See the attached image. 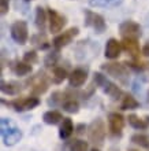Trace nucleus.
Here are the masks:
<instances>
[{"mask_svg": "<svg viewBox=\"0 0 149 151\" xmlns=\"http://www.w3.org/2000/svg\"><path fill=\"white\" fill-rule=\"evenodd\" d=\"M21 91L18 83H4L1 81V92L6 95H16Z\"/></svg>", "mask_w": 149, "mask_h": 151, "instance_id": "22", "label": "nucleus"}, {"mask_svg": "<svg viewBox=\"0 0 149 151\" xmlns=\"http://www.w3.org/2000/svg\"><path fill=\"white\" fill-rule=\"evenodd\" d=\"M90 151H100V150H97V148H92Z\"/></svg>", "mask_w": 149, "mask_h": 151, "instance_id": "34", "label": "nucleus"}, {"mask_svg": "<svg viewBox=\"0 0 149 151\" xmlns=\"http://www.w3.org/2000/svg\"><path fill=\"white\" fill-rule=\"evenodd\" d=\"M25 1H30V0H25Z\"/></svg>", "mask_w": 149, "mask_h": 151, "instance_id": "35", "label": "nucleus"}, {"mask_svg": "<svg viewBox=\"0 0 149 151\" xmlns=\"http://www.w3.org/2000/svg\"><path fill=\"white\" fill-rule=\"evenodd\" d=\"M12 70L16 76H26L29 73H31V66L26 62H16L14 66H12Z\"/></svg>", "mask_w": 149, "mask_h": 151, "instance_id": "21", "label": "nucleus"}, {"mask_svg": "<svg viewBox=\"0 0 149 151\" xmlns=\"http://www.w3.org/2000/svg\"><path fill=\"white\" fill-rule=\"evenodd\" d=\"M119 32L125 39H135L141 36V28L140 25L133 22V21H125L119 26Z\"/></svg>", "mask_w": 149, "mask_h": 151, "instance_id": "6", "label": "nucleus"}, {"mask_svg": "<svg viewBox=\"0 0 149 151\" xmlns=\"http://www.w3.org/2000/svg\"><path fill=\"white\" fill-rule=\"evenodd\" d=\"M120 51H122V45L119 43L118 40L115 39H110L107 41V45H106V56L108 59H115L120 55Z\"/></svg>", "mask_w": 149, "mask_h": 151, "instance_id": "13", "label": "nucleus"}, {"mask_svg": "<svg viewBox=\"0 0 149 151\" xmlns=\"http://www.w3.org/2000/svg\"><path fill=\"white\" fill-rule=\"evenodd\" d=\"M101 69L110 76L118 78L120 83L126 84L129 78V70L126 68V63H106L101 65Z\"/></svg>", "mask_w": 149, "mask_h": 151, "instance_id": "2", "label": "nucleus"}, {"mask_svg": "<svg viewBox=\"0 0 149 151\" xmlns=\"http://www.w3.org/2000/svg\"><path fill=\"white\" fill-rule=\"evenodd\" d=\"M0 8H1V14H6L8 11V0H0Z\"/></svg>", "mask_w": 149, "mask_h": 151, "instance_id": "31", "label": "nucleus"}, {"mask_svg": "<svg viewBox=\"0 0 149 151\" xmlns=\"http://www.w3.org/2000/svg\"><path fill=\"white\" fill-rule=\"evenodd\" d=\"M29 85L31 88V92L34 95H43L48 89V80L43 72H38L33 78L29 80Z\"/></svg>", "mask_w": 149, "mask_h": 151, "instance_id": "4", "label": "nucleus"}, {"mask_svg": "<svg viewBox=\"0 0 149 151\" xmlns=\"http://www.w3.org/2000/svg\"><path fill=\"white\" fill-rule=\"evenodd\" d=\"M142 54L145 56H149V43H146L145 45H144V48H142Z\"/></svg>", "mask_w": 149, "mask_h": 151, "instance_id": "33", "label": "nucleus"}, {"mask_svg": "<svg viewBox=\"0 0 149 151\" xmlns=\"http://www.w3.org/2000/svg\"><path fill=\"white\" fill-rule=\"evenodd\" d=\"M75 132H77L78 135H82L83 132H85V125H82V124H81V125H78V127L75 128Z\"/></svg>", "mask_w": 149, "mask_h": 151, "instance_id": "32", "label": "nucleus"}, {"mask_svg": "<svg viewBox=\"0 0 149 151\" xmlns=\"http://www.w3.org/2000/svg\"><path fill=\"white\" fill-rule=\"evenodd\" d=\"M43 119L44 122L48 124V125H56L60 121H63V115L59 111H56V110H51V111H47L43 115Z\"/></svg>", "mask_w": 149, "mask_h": 151, "instance_id": "18", "label": "nucleus"}, {"mask_svg": "<svg viewBox=\"0 0 149 151\" xmlns=\"http://www.w3.org/2000/svg\"><path fill=\"white\" fill-rule=\"evenodd\" d=\"M108 125H110V131L114 136H120L123 127H125V118L123 115L119 113H111L108 115Z\"/></svg>", "mask_w": 149, "mask_h": 151, "instance_id": "8", "label": "nucleus"}, {"mask_svg": "<svg viewBox=\"0 0 149 151\" xmlns=\"http://www.w3.org/2000/svg\"><path fill=\"white\" fill-rule=\"evenodd\" d=\"M74 132V125H73V121L71 118H63L62 125L59 128V136L60 139H68Z\"/></svg>", "mask_w": 149, "mask_h": 151, "instance_id": "16", "label": "nucleus"}, {"mask_svg": "<svg viewBox=\"0 0 149 151\" xmlns=\"http://www.w3.org/2000/svg\"><path fill=\"white\" fill-rule=\"evenodd\" d=\"M85 25L90 26V28L94 29L96 33H103L106 30V21L101 15H98L96 12H92L89 10L85 11Z\"/></svg>", "mask_w": 149, "mask_h": 151, "instance_id": "3", "label": "nucleus"}, {"mask_svg": "<svg viewBox=\"0 0 149 151\" xmlns=\"http://www.w3.org/2000/svg\"><path fill=\"white\" fill-rule=\"evenodd\" d=\"M45 22H47L45 10L41 7H37V10H36V25H37V28H38L41 32L45 29Z\"/></svg>", "mask_w": 149, "mask_h": 151, "instance_id": "20", "label": "nucleus"}, {"mask_svg": "<svg viewBox=\"0 0 149 151\" xmlns=\"http://www.w3.org/2000/svg\"><path fill=\"white\" fill-rule=\"evenodd\" d=\"M1 136H3V142L6 146H14L22 139V131L19 128L11 127L8 128L7 131H4L1 133Z\"/></svg>", "mask_w": 149, "mask_h": 151, "instance_id": "11", "label": "nucleus"}, {"mask_svg": "<svg viewBox=\"0 0 149 151\" xmlns=\"http://www.w3.org/2000/svg\"><path fill=\"white\" fill-rule=\"evenodd\" d=\"M63 110L67 113H70V114H75V113H78V110H79V104L77 100L68 99L63 103Z\"/></svg>", "mask_w": 149, "mask_h": 151, "instance_id": "25", "label": "nucleus"}, {"mask_svg": "<svg viewBox=\"0 0 149 151\" xmlns=\"http://www.w3.org/2000/svg\"><path fill=\"white\" fill-rule=\"evenodd\" d=\"M60 95H62L60 92H53V93H52V96H51V99H48V104H49V106H52V107H55L56 104L62 100V98H59Z\"/></svg>", "mask_w": 149, "mask_h": 151, "instance_id": "30", "label": "nucleus"}, {"mask_svg": "<svg viewBox=\"0 0 149 151\" xmlns=\"http://www.w3.org/2000/svg\"><path fill=\"white\" fill-rule=\"evenodd\" d=\"M106 135H107V128L101 118L93 119L90 122V125L88 127V139H89L90 143H93L97 147L104 144Z\"/></svg>", "mask_w": 149, "mask_h": 151, "instance_id": "1", "label": "nucleus"}, {"mask_svg": "<svg viewBox=\"0 0 149 151\" xmlns=\"http://www.w3.org/2000/svg\"><path fill=\"white\" fill-rule=\"evenodd\" d=\"M78 33H79L78 28L68 29V30H67V32H64L63 35H59L58 37H55V40H53V47H55L56 50H60V48L66 47L68 43H71V40L74 39Z\"/></svg>", "mask_w": 149, "mask_h": 151, "instance_id": "9", "label": "nucleus"}, {"mask_svg": "<svg viewBox=\"0 0 149 151\" xmlns=\"http://www.w3.org/2000/svg\"><path fill=\"white\" fill-rule=\"evenodd\" d=\"M131 142L134 144H137L140 147L149 148V135H144V133H135L131 136Z\"/></svg>", "mask_w": 149, "mask_h": 151, "instance_id": "24", "label": "nucleus"}, {"mask_svg": "<svg viewBox=\"0 0 149 151\" xmlns=\"http://www.w3.org/2000/svg\"><path fill=\"white\" fill-rule=\"evenodd\" d=\"M130 151H135V150H130Z\"/></svg>", "mask_w": 149, "mask_h": 151, "instance_id": "36", "label": "nucleus"}, {"mask_svg": "<svg viewBox=\"0 0 149 151\" xmlns=\"http://www.w3.org/2000/svg\"><path fill=\"white\" fill-rule=\"evenodd\" d=\"M122 47L125 50L126 52H129L131 56H138L140 54V45H138L137 40L135 39H125L123 40V43H122Z\"/></svg>", "mask_w": 149, "mask_h": 151, "instance_id": "17", "label": "nucleus"}, {"mask_svg": "<svg viewBox=\"0 0 149 151\" xmlns=\"http://www.w3.org/2000/svg\"><path fill=\"white\" fill-rule=\"evenodd\" d=\"M58 51H53L51 54H48L47 58H45V65L47 66H53L56 63V60H58Z\"/></svg>", "mask_w": 149, "mask_h": 151, "instance_id": "29", "label": "nucleus"}, {"mask_svg": "<svg viewBox=\"0 0 149 151\" xmlns=\"http://www.w3.org/2000/svg\"><path fill=\"white\" fill-rule=\"evenodd\" d=\"M140 106L135 98H133L131 95H125L123 96V100H122V104H120V109L122 110H134Z\"/></svg>", "mask_w": 149, "mask_h": 151, "instance_id": "19", "label": "nucleus"}, {"mask_svg": "<svg viewBox=\"0 0 149 151\" xmlns=\"http://www.w3.org/2000/svg\"><path fill=\"white\" fill-rule=\"evenodd\" d=\"M48 15H49V29H51V32L52 33L60 32L63 29V26L66 25V18L63 15H60V14H58L52 8H49Z\"/></svg>", "mask_w": 149, "mask_h": 151, "instance_id": "10", "label": "nucleus"}, {"mask_svg": "<svg viewBox=\"0 0 149 151\" xmlns=\"http://www.w3.org/2000/svg\"><path fill=\"white\" fill-rule=\"evenodd\" d=\"M122 0H89V4L93 7H116Z\"/></svg>", "mask_w": 149, "mask_h": 151, "instance_id": "23", "label": "nucleus"}, {"mask_svg": "<svg viewBox=\"0 0 149 151\" xmlns=\"http://www.w3.org/2000/svg\"><path fill=\"white\" fill-rule=\"evenodd\" d=\"M68 74H67L66 69L63 68H55L53 69V78H55V83H60L64 78H67Z\"/></svg>", "mask_w": 149, "mask_h": 151, "instance_id": "27", "label": "nucleus"}, {"mask_svg": "<svg viewBox=\"0 0 149 151\" xmlns=\"http://www.w3.org/2000/svg\"><path fill=\"white\" fill-rule=\"evenodd\" d=\"M28 25L24 21H16L11 26V37L18 44H25L28 41Z\"/></svg>", "mask_w": 149, "mask_h": 151, "instance_id": "7", "label": "nucleus"}, {"mask_svg": "<svg viewBox=\"0 0 149 151\" xmlns=\"http://www.w3.org/2000/svg\"><path fill=\"white\" fill-rule=\"evenodd\" d=\"M37 60H38V56H37V54H36L34 51H28L24 55V62H26V63H29V65L36 63Z\"/></svg>", "mask_w": 149, "mask_h": 151, "instance_id": "28", "label": "nucleus"}, {"mask_svg": "<svg viewBox=\"0 0 149 151\" xmlns=\"http://www.w3.org/2000/svg\"><path fill=\"white\" fill-rule=\"evenodd\" d=\"M89 146L85 140H74V143L70 146V151H88Z\"/></svg>", "mask_w": 149, "mask_h": 151, "instance_id": "26", "label": "nucleus"}, {"mask_svg": "<svg viewBox=\"0 0 149 151\" xmlns=\"http://www.w3.org/2000/svg\"><path fill=\"white\" fill-rule=\"evenodd\" d=\"M127 121H129L130 127L134 128V129L144 131V129H148L149 128V117H146L145 119H142L135 114H130L129 117H127Z\"/></svg>", "mask_w": 149, "mask_h": 151, "instance_id": "14", "label": "nucleus"}, {"mask_svg": "<svg viewBox=\"0 0 149 151\" xmlns=\"http://www.w3.org/2000/svg\"><path fill=\"white\" fill-rule=\"evenodd\" d=\"M86 78H88L86 70H83V69H75L74 72L68 76V83H70V87H73V88L81 87V85L85 84Z\"/></svg>", "mask_w": 149, "mask_h": 151, "instance_id": "12", "label": "nucleus"}, {"mask_svg": "<svg viewBox=\"0 0 149 151\" xmlns=\"http://www.w3.org/2000/svg\"><path fill=\"white\" fill-rule=\"evenodd\" d=\"M103 89H104V92H106L107 95L110 96L111 99H114V100H118L119 98H120L122 95H123V92H122L120 88H118L115 84L110 83L108 80H107L106 83H104V85H103Z\"/></svg>", "mask_w": 149, "mask_h": 151, "instance_id": "15", "label": "nucleus"}, {"mask_svg": "<svg viewBox=\"0 0 149 151\" xmlns=\"http://www.w3.org/2000/svg\"><path fill=\"white\" fill-rule=\"evenodd\" d=\"M6 103V102H3ZM6 104H10L14 107L15 111H26V110H31V109L37 107L40 104V100L34 96H31V98H21V99H15L12 100V102H8Z\"/></svg>", "mask_w": 149, "mask_h": 151, "instance_id": "5", "label": "nucleus"}]
</instances>
